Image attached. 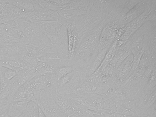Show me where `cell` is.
I'll use <instances>...</instances> for the list:
<instances>
[{
    "instance_id": "1",
    "label": "cell",
    "mask_w": 156,
    "mask_h": 117,
    "mask_svg": "<svg viewBox=\"0 0 156 117\" xmlns=\"http://www.w3.org/2000/svg\"><path fill=\"white\" fill-rule=\"evenodd\" d=\"M13 21L16 22L17 28L23 33L31 44L43 48L49 47L51 45L49 38L35 23L15 16Z\"/></svg>"
},
{
    "instance_id": "2",
    "label": "cell",
    "mask_w": 156,
    "mask_h": 117,
    "mask_svg": "<svg viewBox=\"0 0 156 117\" xmlns=\"http://www.w3.org/2000/svg\"><path fill=\"white\" fill-rule=\"evenodd\" d=\"M57 79L55 75L36 76L27 82L30 89L35 95L36 102L39 100L41 92L45 90L50 91L57 89Z\"/></svg>"
},
{
    "instance_id": "3",
    "label": "cell",
    "mask_w": 156,
    "mask_h": 117,
    "mask_svg": "<svg viewBox=\"0 0 156 117\" xmlns=\"http://www.w3.org/2000/svg\"><path fill=\"white\" fill-rule=\"evenodd\" d=\"M37 104L46 117H65L59 109L50 90L41 92Z\"/></svg>"
},
{
    "instance_id": "4",
    "label": "cell",
    "mask_w": 156,
    "mask_h": 117,
    "mask_svg": "<svg viewBox=\"0 0 156 117\" xmlns=\"http://www.w3.org/2000/svg\"><path fill=\"white\" fill-rule=\"evenodd\" d=\"M35 76L36 72L35 69H29L17 73V75L8 82L7 85L9 89L12 98L21 87Z\"/></svg>"
},
{
    "instance_id": "5",
    "label": "cell",
    "mask_w": 156,
    "mask_h": 117,
    "mask_svg": "<svg viewBox=\"0 0 156 117\" xmlns=\"http://www.w3.org/2000/svg\"><path fill=\"white\" fill-rule=\"evenodd\" d=\"M147 14L145 12L137 18L127 24L125 27V31L121 36L117 39V46L118 47L122 46L126 43L129 37L142 25L146 18L147 17Z\"/></svg>"
},
{
    "instance_id": "6",
    "label": "cell",
    "mask_w": 156,
    "mask_h": 117,
    "mask_svg": "<svg viewBox=\"0 0 156 117\" xmlns=\"http://www.w3.org/2000/svg\"><path fill=\"white\" fill-rule=\"evenodd\" d=\"M51 92L59 109L65 117H69L75 112V106L68 98L59 94L57 90H54Z\"/></svg>"
},
{
    "instance_id": "7",
    "label": "cell",
    "mask_w": 156,
    "mask_h": 117,
    "mask_svg": "<svg viewBox=\"0 0 156 117\" xmlns=\"http://www.w3.org/2000/svg\"><path fill=\"white\" fill-rule=\"evenodd\" d=\"M0 66L12 69L17 73L29 69L20 57L18 56H5L0 57Z\"/></svg>"
},
{
    "instance_id": "8",
    "label": "cell",
    "mask_w": 156,
    "mask_h": 117,
    "mask_svg": "<svg viewBox=\"0 0 156 117\" xmlns=\"http://www.w3.org/2000/svg\"><path fill=\"white\" fill-rule=\"evenodd\" d=\"M29 20L31 22L40 21H58L59 15L58 12L53 11L43 8L39 11L29 12Z\"/></svg>"
},
{
    "instance_id": "9",
    "label": "cell",
    "mask_w": 156,
    "mask_h": 117,
    "mask_svg": "<svg viewBox=\"0 0 156 117\" xmlns=\"http://www.w3.org/2000/svg\"><path fill=\"white\" fill-rule=\"evenodd\" d=\"M12 102L15 101H33L36 102L34 93L31 91L26 82L21 87L12 98Z\"/></svg>"
},
{
    "instance_id": "10",
    "label": "cell",
    "mask_w": 156,
    "mask_h": 117,
    "mask_svg": "<svg viewBox=\"0 0 156 117\" xmlns=\"http://www.w3.org/2000/svg\"><path fill=\"white\" fill-rule=\"evenodd\" d=\"M10 2L12 4L26 12H36L43 8L39 4L38 1L36 0H18L10 1Z\"/></svg>"
},
{
    "instance_id": "11",
    "label": "cell",
    "mask_w": 156,
    "mask_h": 117,
    "mask_svg": "<svg viewBox=\"0 0 156 117\" xmlns=\"http://www.w3.org/2000/svg\"><path fill=\"white\" fill-rule=\"evenodd\" d=\"M25 44L17 43L9 44H0L1 53L3 56H20L23 51Z\"/></svg>"
},
{
    "instance_id": "12",
    "label": "cell",
    "mask_w": 156,
    "mask_h": 117,
    "mask_svg": "<svg viewBox=\"0 0 156 117\" xmlns=\"http://www.w3.org/2000/svg\"><path fill=\"white\" fill-rule=\"evenodd\" d=\"M120 47L119 49H117L115 57L110 63V65L113 67L115 66H119V65L131 54L129 43H127Z\"/></svg>"
},
{
    "instance_id": "13",
    "label": "cell",
    "mask_w": 156,
    "mask_h": 117,
    "mask_svg": "<svg viewBox=\"0 0 156 117\" xmlns=\"http://www.w3.org/2000/svg\"><path fill=\"white\" fill-rule=\"evenodd\" d=\"M117 33L115 28V25L108 24L104 28L101 33L100 35V42L104 45L105 47H107L108 44H110L112 40L115 38Z\"/></svg>"
},
{
    "instance_id": "14",
    "label": "cell",
    "mask_w": 156,
    "mask_h": 117,
    "mask_svg": "<svg viewBox=\"0 0 156 117\" xmlns=\"http://www.w3.org/2000/svg\"><path fill=\"white\" fill-rule=\"evenodd\" d=\"M146 1H140L129 12L124 16V20L126 23H129L141 15L145 11Z\"/></svg>"
},
{
    "instance_id": "15",
    "label": "cell",
    "mask_w": 156,
    "mask_h": 117,
    "mask_svg": "<svg viewBox=\"0 0 156 117\" xmlns=\"http://www.w3.org/2000/svg\"><path fill=\"white\" fill-rule=\"evenodd\" d=\"M133 54H130L118 66L117 70L118 78L120 80H123L129 74L133 60Z\"/></svg>"
},
{
    "instance_id": "16",
    "label": "cell",
    "mask_w": 156,
    "mask_h": 117,
    "mask_svg": "<svg viewBox=\"0 0 156 117\" xmlns=\"http://www.w3.org/2000/svg\"><path fill=\"white\" fill-rule=\"evenodd\" d=\"M34 23L47 37L54 34L59 26L58 21H40Z\"/></svg>"
},
{
    "instance_id": "17",
    "label": "cell",
    "mask_w": 156,
    "mask_h": 117,
    "mask_svg": "<svg viewBox=\"0 0 156 117\" xmlns=\"http://www.w3.org/2000/svg\"><path fill=\"white\" fill-rule=\"evenodd\" d=\"M99 37V33L94 32L87 36L81 44L79 50V54H84L88 52L97 43Z\"/></svg>"
},
{
    "instance_id": "18",
    "label": "cell",
    "mask_w": 156,
    "mask_h": 117,
    "mask_svg": "<svg viewBox=\"0 0 156 117\" xmlns=\"http://www.w3.org/2000/svg\"><path fill=\"white\" fill-rule=\"evenodd\" d=\"M34 69L36 70V76L55 75L56 70L53 67L41 61H38V66Z\"/></svg>"
},
{
    "instance_id": "19",
    "label": "cell",
    "mask_w": 156,
    "mask_h": 117,
    "mask_svg": "<svg viewBox=\"0 0 156 117\" xmlns=\"http://www.w3.org/2000/svg\"><path fill=\"white\" fill-rule=\"evenodd\" d=\"M29 101H15L10 105L9 114L20 117L24 111L29 103Z\"/></svg>"
},
{
    "instance_id": "20",
    "label": "cell",
    "mask_w": 156,
    "mask_h": 117,
    "mask_svg": "<svg viewBox=\"0 0 156 117\" xmlns=\"http://www.w3.org/2000/svg\"><path fill=\"white\" fill-rule=\"evenodd\" d=\"M20 117H39V107L37 103L33 101H29Z\"/></svg>"
},
{
    "instance_id": "21",
    "label": "cell",
    "mask_w": 156,
    "mask_h": 117,
    "mask_svg": "<svg viewBox=\"0 0 156 117\" xmlns=\"http://www.w3.org/2000/svg\"><path fill=\"white\" fill-rule=\"evenodd\" d=\"M108 48L107 47H105L102 49V51L97 55L96 57L95 58L93 62V64L91 65L90 69V71L89 72V75H92L93 73H94L97 71L98 68L102 64L105 55L107 51Z\"/></svg>"
},
{
    "instance_id": "22",
    "label": "cell",
    "mask_w": 156,
    "mask_h": 117,
    "mask_svg": "<svg viewBox=\"0 0 156 117\" xmlns=\"http://www.w3.org/2000/svg\"><path fill=\"white\" fill-rule=\"evenodd\" d=\"M117 39H116L114 42L113 45H112L110 48H109V49H108L105 58H104V60L99 67L109 65L113 60V58L115 55L116 52L118 48L117 46Z\"/></svg>"
},
{
    "instance_id": "23",
    "label": "cell",
    "mask_w": 156,
    "mask_h": 117,
    "mask_svg": "<svg viewBox=\"0 0 156 117\" xmlns=\"http://www.w3.org/2000/svg\"><path fill=\"white\" fill-rule=\"evenodd\" d=\"M101 88L96 85L91 83H85L76 90L77 92L84 93H97L101 92Z\"/></svg>"
},
{
    "instance_id": "24",
    "label": "cell",
    "mask_w": 156,
    "mask_h": 117,
    "mask_svg": "<svg viewBox=\"0 0 156 117\" xmlns=\"http://www.w3.org/2000/svg\"><path fill=\"white\" fill-rule=\"evenodd\" d=\"M20 57L30 69H34L38 66V58L36 56L25 54L21 56Z\"/></svg>"
},
{
    "instance_id": "25",
    "label": "cell",
    "mask_w": 156,
    "mask_h": 117,
    "mask_svg": "<svg viewBox=\"0 0 156 117\" xmlns=\"http://www.w3.org/2000/svg\"><path fill=\"white\" fill-rule=\"evenodd\" d=\"M68 38V52L70 55H73L75 52L76 43V35L74 33L72 27L67 28Z\"/></svg>"
},
{
    "instance_id": "26",
    "label": "cell",
    "mask_w": 156,
    "mask_h": 117,
    "mask_svg": "<svg viewBox=\"0 0 156 117\" xmlns=\"http://www.w3.org/2000/svg\"><path fill=\"white\" fill-rule=\"evenodd\" d=\"M144 52H145V49L143 48L140 51L133 53V60L131 64V70L129 73L130 75L133 74L137 70L141 57Z\"/></svg>"
},
{
    "instance_id": "27",
    "label": "cell",
    "mask_w": 156,
    "mask_h": 117,
    "mask_svg": "<svg viewBox=\"0 0 156 117\" xmlns=\"http://www.w3.org/2000/svg\"><path fill=\"white\" fill-rule=\"evenodd\" d=\"M73 69L69 66H62L58 68L55 70V76L57 81L69 73L73 72Z\"/></svg>"
},
{
    "instance_id": "28",
    "label": "cell",
    "mask_w": 156,
    "mask_h": 117,
    "mask_svg": "<svg viewBox=\"0 0 156 117\" xmlns=\"http://www.w3.org/2000/svg\"><path fill=\"white\" fill-rule=\"evenodd\" d=\"M40 5L42 8L48 10H51L53 11L58 12L60 10V8L52 2L51 1H46V0H39L38 1Z\"/></svg>"
},
{
    "instance_id": "29",
    "label": "cell",
    "mask_w": 156,
    "mask_h": 117,
    "mask_svg": "<svg viewBox=\"0 0 156 117\" xmlns=\"http://www.w3.org/2000/svg\"><path fill=\"white\" fill-rule=\"evenodd\" d=\"M17 74V72L14 70L6 68L2 75V78L6 82H8L13 79Z\"/></svg>"
},
{
    "instance_id": "30",
    "label": "cell",
    "mask_w": 156,
    "mask_h": 117,
    "mask_svg": "<svg viewBox=\"0 0 156 117\" xmlns=\"http://www.w3.org/2000/svg\"><path fill=\"white\" fill-rule=\"evenodd\" d=\"M106 117H156V113H151L146 116L143 117H138V116H128L119 114L116 112H110L108 113H105L103 114Z\"/></svg>"
},
{
    "instance_id": "31",
    "label": "cell",
    "mask_w": 156,
    "mask_h": 117,
    "mask_svg": "<svg viewBox=\"0 0 156 117\" xmlns=\"http://www.w3.org/2000/svg\"><path fill=\"white\" fill-rule=\"evenodd\" d=\"M140 2V1H129L128 4L126 5V7L124 8V10H123V12H121L122 16L125 15L128 12H129L133 7H134L137 4Z\"/></svg>"
},
{
    "instance_id": "32",
    "label": "cell",
    "mask_w": 156,
    "mask_h": 117,
    "mask_svg": "<svg viewBox=\"0 0 156 117\" xmlns=\"http://www.w3.org/2000/svg\"><path fill=\"white\" fill-rule=\"evenodd\" d=\"M148 85L149 87L151 88V89L154 88L156 86V70L155 69L152 70L150 77L149 79Z\"/></svg>"
},
{
    "instance_id": "33",
    "label": "cell",
    "mask_w": 156,
    "mask_h": 117,
    "mask_svg": "<svg viewBox=\"0 0 156 117\" xmlns=\"http://www.w3.org/2000/svg\"><path fill=\"white\" fill-rule=\"evenodd\" d=\"M148 58V54L147 53V52H145V51L144 53H143V55H142V57H141V59H140V62L139 65L138 69H141L143 68L145 66V65H146V63L147 62Z\"/></svg>"
},
{
    "instance_id": "34",
    "label": "cell",
    "mask_w": 156,
    "mask_h": 117,
    "mask_svg": "<svg viewBox=\"0 0 156 117\" xmlns=\"http://www.w3.org/2000/svg\"><path fill=\"white\" fill-rule=\"evenodd\" d=\"M8 82H6L2 77L0 76V93L6 87Z\"/></svg>"
},
{
    "instance_id": "35",
    "label": "cell",
    "mask_w": 156,
    "mask_h": 117,
    "mask_svg": "<svg viewBox=\"0 0 156 117\" xmlns=\"http://www.w3.org/2000/svg\"><path fill=\"white\" fill-rule=\"evenodd\" d=\"M5 69H6V68L4 67L0 66V76L2 77V75H3Z\"/></svg>"
},
{
    "instance_id": "36",
    "label": "cell",
    "mask_w": 156,
    "mask_h": 117,
    "mask_svg": "<svg viewBox=\"0 0 156 117\" xmlns=\"http://www.w3.org/2000/svg\"><path fill=\"white\" fill-rule=\"evenodd\" d=\"M68 117H82V116H80L78 113L75 112L73 114H71L70 116H69Z\"/></svg>"
},
{
    "instance_id": "37",
    "label": "cell",
    "mask_w": 156,
    "mask_h": 117,
    "mask_svg": "<svg viewBox=\"0 0 156 117\" xmlns=\"http://www.w3.org/2000/svg\"><path fill=\"white\" fill-rule=\"evenodd\" d=\"M39 117H46L40 108H39Z\"/></svg>"
},
{
    "instance_id": "38",
    "label": "cell",
    "mask_w": 156,
    "mask_h": 117,
    "mask_svg": "<svg viewBox=\"0 0 156 117\" xmlns=\"http://www.w3.org/2000/svg\"><path fill=\"white\" fill-rule=\"evenodd\" d=\"M96 117H106V116H104L103 114H101V113H99L97 114Z\"/></svg>"
},
{
    "instance_id": "39",
    "label": "cell",
    "mask_w": 156,
    "mask_h": 117,
    "mask_svg": "<svg viewBox=\"0 0 156 117\" xmlns=\"http://www.w3.org/2000/svg\"><path fill=\"white\" fill-rule=\"evenodd\" d=\"M3 11L2 10V8L1 5H0V15L2 14L3 13Z\"/></svg>"
},
{
    "instance_id": "40",
    "label": "cell",
    "mask_w": 156,
    "mask_h": 117,
    "mask_svg": "<svg viewBox=\"0 0 156 117\" xmlns=\"http://www.w3.org/2000/svg\"><path fill=\"white\" fill-rule=\"evenodd\" d=\"M9 117H19L17 116H16V115H13V114H9Z\"/></svg>"
}]
</instances>
